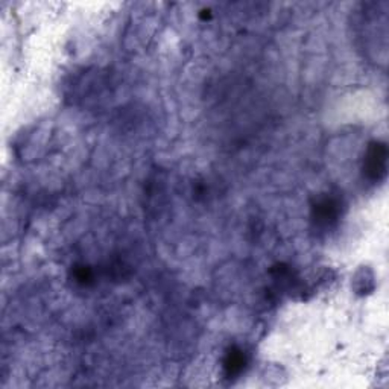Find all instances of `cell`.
Here are the masks:
<instances>
[{
	"label": "cell",
	"instance_id": "4",
	"mask_svg": "<svg viewBox=\"0 0 389 389\" xmlns=\"http://www.w3.org/2000/svg\"><path fill=\"white\" fill-rule=\"evenodd\" d=\"M75 280L81 285H89L93 280V273L89 268H78L77 271H75Z\"/></svg>",
	"mask_w": 389,
	"mask_h": 389
},
{
	"label": "cell",
	"instance_id": "3",
	"mask_svg": "<svg viewBox=\"0 0 389 389\" xmlns=\"http://www.w3.org/2000/svg\"><path fill=\"white\" fill-rule=\"evenodd\" d=\"M246 365V356L241 349H231L225 356L224 361V370L225 374L230 377H237L243 373V368Z\"/></svg>",
	"mask_w": 389,
	"mask_h": 389
},
{
	"label": "cell",
	"instance_id": "2",
	"mask_svg": "<svg viewBox=\"0 0 389 389\" xmlns=\"http://www.w3.org/2000/svg\"><path fill=\"white\" fill-rule=\"evenodd\" d=\"M341 216V202L338 198L326 194L319 198L312 207V218L321 229H330L338 222Z\"/></svg>",
	"mask_w": 389,
	"mask_h": 389
},
{
	"label": "cell",
	"instance_id": "1",
	"mask_svg": "<svg viewBox=\"0 0 389 389\" xmlns=\"http://www.w3.org/2000/svg\"><path fill=\"white\" fill-rule=\"evenodd\" d=\"M388 149L385 143L373 142L368 146L363 160V174L370 181L379 182L386 177Z\"/></svg>",
	"mask_w": 389,
	"mask_h": 389
}]
</instances>
